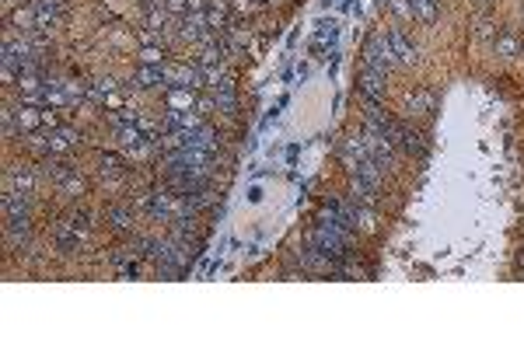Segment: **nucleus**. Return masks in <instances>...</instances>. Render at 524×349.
Returning a JSON list of instances; mask_svg holds the SVG:
<instances>
[{
	"label": "nucleus",
	"mask_w": 524,
	"mask_h": 349,
	"mask_svg": "<svg viewBox=\"0 0 524 349\" xmlns=\"http://www.w3.org/2000/svg\"><path fill=\"white\" fill-rule=\"evenodd\" d=\"M304 241L311 245V248H319L325 259H332V262H343L346 255H353L350 248H353V238H346V235H339L336 227H329V223H314V227H308V235H304Z\"/></svg>",
	"instance_id": "f257e3e1"
},
{
	"label": "nucleus",
	"mask_w": 524,
	"mask_h": 349,
	"mask_svg": "<svg viewBox=\"0 0 524 349\" xmlns=\"http://www.w3.org/2000/svg\"><path fill=\"white\" fill-rule=\"evenodd\" d=\"M360 60H363V70H374V74H385V77L399 67V56H395V49L388 46V39H385V35L367 39Z\"/></svg>",
	"instance_id": "f03ea898"
},
{
	"label": "nucleus",
	"mask_w": 524,
	"mask_h": 349,
	"mask_svg": "<svg viewBox=\"0 0 524 349\" xmlns=\"http://www.w3.org/2000/svg\"><path fill=\"white\" fill-rule=\"evenodd\" d=\"M363 143H367V157H371L378 168H392V164H395L399 147H395L388 137H381V133H374V130H363Z\"/></svg>",
	"instance_id": "7ed1b4c3"
},
{
	"label": "nucleus",
	"mask_w": 524,
	"mask_h": 349,
	"mask_svg": "<svg viewBox=\"0 0 524 349\" xmlns=\"http://www.w3.org/2000/svg\"><path fill=\"white\" fill-rule=\"evenodd\" d=\"M4 241H8L11 252L28 248V241H32V213L28 217H4Z\"/></svg>",
	"instance_id": "20e7f679"
},
{
	"label": "nucleus",
	"mask_w": 524,
	"mask_h": 349,
	"mask_svg": "<svg viewBox=\"0 0 524 349\" xmlns=\"http://www.w3.org/2000/svg\"><path fill=\"white\" fill-rule=\"evenodd\" d=\"M179 137H182L185 147H199V150H210V154L221 150V133L206 123H199L196 130H179Z\"/></svg>",
	"instance_id": "39448f33"
},
{
	"label": "nucleus",
	"mask_w": 524,
	"mask_h": 349,
	"mask_svg": "<svg viewBox=\"0 0 524 349\" xmlns=\"http://www.w3.org/2000/svg\"><path fill=\"white\" fill-rule=\"evenodd\" d=\"M392 143H395L399 150L412 154V157H423V154H427V137L419 133V130H412V126H405V123H399V130H395Z\"/></svg>",
	"instance_id": "423d86ee"
},
{
	"label": "nucleus",
	"mask_w": 524,
	"mask_h": 349,
	"mask_svg": "<svg viewBox=\"0 0 524 349\" xmlns=\"http://www.w3.org/2000/svg\"><path fill=\"white\" fill-rule=\"evenodd\" d=\"M35 11H39V32L57 28L67 14V0H32Z\"/></svg>",
	"instance_id": "0eeeda50"
},
{
	"label": "nucleus",
	"mask_w": 524,
	"mask_h": 349,
	"mask_svg": "<svg viewBox=\"0 0 524 349\" xmlns=\"http://www.w3.org/2000/svg\"><path fill=\"white\" fill-rule=\"evenodd\" d=\"M385 39H388V46L395 49L399 63H405V67H409V63H419V46H416V42H409L402 28H388V32H385Z\"/></svg>",
	"instance_id": "6e6552de"
},
{
	"label": "nucleus",
	"mask_w": 524,
	"mask_h": 349,
	"mask_svg": "<svg viewBox=\"0 0 524 349\" xmlns=\"http://www.w3.org/2000/svg\"><path fill=\"white\" fill-rule=\"evenodd\" d=\"M0 210L4 217H28L35 210L32 192H18V189H4V199H0Z\"/></svg>",
	"instance_id": "1a4fd4ad"
},
{
	"label": "nucleus",
	"mask_w": 524,
	"mask_h": 349,
	"mask_svg": "<svg viewBox=\"0 0 524 349\" xmlns=\"http://www.w3.org/2000/svg\"><path fill=\"white\" fill-rule=\"evenodd\" d=\"M46 143H49V157H52V154H63L70 147H81V133L74 126H57V130H49Z\"/></svg>",
	"instance_id": "9d476101"
},
{
	"label": "nucleus",
	"mask_w": 524,
	"mask_h": 349,
	"mask_svg": "<svg viewBox=\"0 0 524 349\" xmlns=\"http://www.w3.org/2000/svg\"><path fill=\"white\" fill-rule=\"evenodd\" d=\"M356 88H360V94H363V98H371V101H385V94H388L385 74H374V70H360Z\"/></svg>",
	"instance_id": "9b49d317"
},
{
	"label": "nucleus",
	"mask_w": 524,
	"mask_h": 349,
	"mask_svg": "<svg viewBox=\"0 0 524 349\" xmlns=\"http://www.w3.org/2000/svg\"><path fill=\"white\" fill-rule=\"evenodd\" d=\"M346 168H350V179H360V182H367V186L381 189V171H385V168H378L371 157H363V161H353V164H346Z\"/></svg>",
	"instance_id": "f8f14e48"
},
{
	"label": "nucleus",
	"mask_w": 524,
	"mask_h": 349,
	"mask_svg": "<svg viewBox=\"0 0 524 349\" xmlns=\"http://www.w3.org/2000/svg\"><path fill=\"white\" fill-rule=\"evenodd\" d=\"M130 84H133V88H161V84L168 88V74H165V63H161V67H147V63H143V67L133 74V81H130Z\"/></svg>",
	"instance_id": "ddd939ff"
},
{
	"label": "nucleus",
	"mask_w": 524,
	"mask_h": 349,
	"mask_svg": "<svg viewBox=\"0 0 524 349\" xmlns=\"http://www.w3.org/2000/svg\"><path fill=\"white\" fill-rule=\"evenodd\" d=\"M4 189L32 192V189H35V174H32L28 168H8V174H4Z\"/></svg>",
	"instance_id": "4468645a"
},
{
	"label": "nucleus",
	"mask_w": 524,
	"mask_h": 349,
	"mask_svg": "<svg viewBox=\"0 0 524 349\" xmlns=\"http://www.w3.org/2000/svg\"><path fill=\"white\" fill-rule=\"evenodd\" d=\"M228 11H231L228 0H210L206 11H203V18H206V25H210V28L224 32V28H228Z\"/></svg>",
	"instance_id": "2eb2a0df"
},
{
	"label": "nucleus",
	"mask_w": 524,
	"mask_h": 349,
	"mask_svg": "<svg viewBox=\"0 0 524 349\" xmlns=\"http://www.w3.org/2000/svg\"><path fill=\"white\" fill-rule=\"evenodd\" d=\"M11 25H14V28H21V32H32V28H39V11H35V4L14 8V11H11Z\"/></svg>",
	"instance_id": "dca6fc26"
},
{
	"label": "nucleus",
	"mask_w": 524,
	"mask_h": 349,
	"mask_svg": "<svg viewBox=\"0 0 524 349\" xmlns=\"http://www.w3.org/2000/svg\"><path fill=\"white\" fill-rule=\"evenodd\" d=\"M224 56H228V42H217V46L199 49L196 63H199V67H224Z\"/></svg>",
	"instance_id": "f3484780"
},
{
	"label": "nucleus",
	"mask_w": 524,
	"mask_h": 349,
	"mask_svg": "<svg viewBox=\"0 0 524 349\" xmlns=\"http://www.w3.org/2000/svg\"><path fill=\"white\" fill-rule=\"evenodd\" d=\"M123 161L116 157V154H101V161H98V174H101V179L105 182H119L123 179Z\"/></svg>",
	"instance_id": "a211bd4d"
},
{
	"label": "nucleus",
	"mask_w": 524,
	"mask_h": 349,
	"mask_svg": "<svg viewBox=\"0 0 524 349\" xmlns=\"http://www.w3.org/2000/svg\"><path fill=\"white\" fill-rule=\"evenodd\" d=\"M14 115H18V130L21 133H32V130L42 126V108H35V105H21Z\"/></svg>",
	"instance_id": "6ab92c4d"
},
{
	"label": "nucleus",
	"mask_w": 524,
	"mask_h": 349,
	"mask_svg": "<svg viewBox=\"0 0 524 349\" xmlns=\"http://www.w3.org/2000/svg\"><path fill=\"white\" fill-rule=\"evenodd\" d=\"M105 217H109V223L119 230V235H130V230H133V210L130 206H109V213H105Z\"/></svg>",
	"instance_id": "aec40b11"
},
{
	"label": "nucleus",
	"mask_w": 524,
	"mask_h": 349,
	"mask_svg": "<svg viewBox=\"0 0 524 349\" xmlns=\"http://www.w3.org/2000/svg\"><path fill=\"white\" fill-rule=\"evenodd\" d=\"M339 154H343V161H346V164L363 161V157H367V143H363V137H350V140L339 147Z\"/></svg>",
	"instance_id": "412c9836"
},
{
	"label": "nucleus",
	"mask_w": 524,
	"mask_h": 349,
	"mask_svg": "<svg viewBox=\"0 0 524 349\" xmlns=\"http://www.w3.org/2000/svg\"><path fill=\"white\" fill-rule=\"evenodd\" d=\"M168 108H196V91H189V88H168Z\"/></svg>",
	"instance_id": "4be33fe9"
},
{
	"label": "nucleus",
	"mask_w": 524,
	"mask_h": 349,
	"mask_svg": "<svg viewBox=\"0 0 524 349\" xmlns=\"http://www.w3.org/2000/svg\"><path fill=\"white\" fill-rule=\"evenodd\" d=\"M116 137H119V143H123L126 150H137V147L147 140V137H143V130H140L137 123H133V126H123V130H116Z\"/></svg>",
	"instance_id": "5701e85b"
},
{
	"label": "nucleus",
	"mask_w": 524,
	"mask_h": 349,
	"mask_svg": "<svg viewBox=\"0 0 524 349\" xmlns=\"http://www.w3.org/2000/svg\"><path fill=\"white\" fill-rule=\"evenodd\" d=\"M412 4V14L419 18V21H437V0H409Z\"/></svg>",
	"instance_id": "b1692460"
},
{
	"label": "nucleus",
	"mask_w": 524,
	"mask_h": 349,
	"mask_svg": "<svg viewBox=\"0 0 524 349\" xmlns=\"http://www.w3.org/2000/svg\"><path fill=\"white\" fill-rule=\"evenodd\" d=\"M493 49H496V56H514V52L521 49V42L514 39V32H500V35L493 39Z\"/></svg>",
	"instance_id": "393cba45"
},
{
	"label": "nucleus",
	"mask_w": 524,
	"mask_h": 349,
	"mask_svg": "<svg viewBox=\"0 0 524 349\" xmlns=\"http://www.w3.org/2000/svg\"><path fill=\"white\" fill-rule=\"evenodd\" d=\"M42 168H46V174H49V179H52V182H60V186H63V182L70 179V174H74V171H70V164H63V161H52V157H49Z\"/></svg>",
	"instance_id": "a878e982"
},
{
	"label": "nucleus",
	"mask_w": 524,
	"mask_h": 349,
	"mask_svg": "<svg viewBox=\"0 0 524 349\" xmlns=\"http://www.w3.org/2000/svg\"><path fill=\"white\" fill-rule=\"evenodd\" d=\"M214 101H217V112L238 115V94L234 91H214Z\"/></svg>",
	"instance_id": "bb28decb"
},
{
	"label": "nucleus",
	"mask_w": 524,
	"mask_h": 349,
	"mask_svg": "<svg viewBox=\"0 0 524 349\" xmlns=\"http://www.w3.org/2000/svg\"><path fill=\"white\" fill-rule=\"evenodd\" d=\"M356 230H363V235H374L378 230V220H374L371 206H356Z\"/></svg>",
	"instance_id": "cd10ccee"
},
{
	"label": "nucleus",
	"mask_w": 524,
	"mask_h": 349,
	"mask_svg": "<svg viewBox=\"0 0 524 349\" xmlns=\"http://www.w3.org/2000/svg\"><path fill=\"white\" fill-rule=\"evenodd\" d=\"M140 63L161 67V63H165V46H143V49H140Z\"/></svg>",
	"instance_id": "c85d7f7f"
},
{
	"label": "nucleus",
	"mask_w": 524,
	"mask_h": 349,
	"mask_svg": "<svg viewBox=\"0 0 524 349\" xmlns=\"http://www.w3.org/2000/svg\"><path fill=\"white\" fill-rule=\"evenodd\" d=\"M88 88L91 84H84V81H63V91H67V98H70V105H77V101H84L88 98Z\"/></svg>",
	"instance_id": "c756f323"
},
{
	"label": "nucleus",
	"mask_w": 524,
	"mask_h": 349,
	"mask_svg": "<svg viewBox=\"0 0 524 349\" xmlns=\"http://www.w3.org/2000/svg\"><path fill=\"white\" fill-rule=\"evenodd\" d=\"M430 108H434V94H427V91H416L409 98V112H430Z\"/></svg>",
	"instance_id": "7c9ffc66"
},
{
	"label": "nucleus",
	"mask_w": 524,
	"mask_h": 349,
	"mask_svg": "<svg viewBox=\"0 0 524 349\" xmlns=\"http://www.w3.org/2000/svg\"><path fill=\"white\" fill-rule=\"evenodd\" d=\"M67 220L74 223L77 235H84V238H88V213H84V210H70V213H67Z\"/></svg>",
	"instance_id": "2f4dec72"
},
{
	"label": "nucleus",
	"mask_w": 524,
	"mask_h": 349,
	"mask_svg": "<svg viewBox=\"0 0 524 349\" xmlns=\"http://www.w3.org/2000/svg\"><path fill=\"white\" fill-rule=\"evenodd\" d=\"M228 4H231V11H238V14H252L255 8H262L259 0H228Z\"/></svg>",
	"instance_id": "473e14b6"
},
{
	"label": "nucleus",
	"mask_w": 524,
	"mask_h": 349,
	"mask_svg": "<svg viewBox=\"0 0 524 349\" xmlns=\"http://www.w3.org/2000/svg\"><path fill=\"white\" fill-rule=\"evenodd\" d=\"M63 192L67 196H81L84 192V179H81V174H70V179L63 182Z\"/></svg>",
	"instance_id": "72a5a7b5"
},
{
	"label": "nucleus",
	"mask_w": 524,
	"mask_h": 349,
	"mask_svg": "<svg viewBox=\"0 0 524 349\" xmlns=\"http://www.w3.org/2000/svg\"><path fill=\"white\" fill-rule=\"evenodd\" d=\"M388 4H392V11H395L399 18H416V14H412V4H409V0H388Z\"/></svg>",
	"instance_id": "f704fd0d"
},
{
	"label": "nucleus",
	"mask_w": 524,
	"mask_h": 349,
	"mask_svg": "<svg viewBox=\"0 0 524 349\" xmlns=\"http://www.w3.org/2000/svg\"><path fill=\"white\" fill-rule=\"evenodd\" d=\"M476 35H479V39H496L500 32H493V21H486V18H483V21L476 25Z\"/></svg>",
	"instance_id": "c9c22d12"
},
{
	"label": "nucleus",
	"mask_w": 524,
	"mask_h": 349,
	"mask_svg": "<svg viewBox=\"0 0 524 349\" xmlns=\"http://www.w3.org/2000/svg\"><path fill=\"white\" fill-rule=\"evenodd\" d=\"M336 35V25L329 21V25H319V42H325V39H332Z\"/></svg>",
	"instance_id": "e433bc0d"
},
{
	"label": "nucleus",
	"mask_w": 524,
	"mask_h": 349,
	"mask_svg": "<svg viewBox=\"0 0 524 349\" xmlns=\"http://www.w3.org/2000/svg\"><path fill=\"white\" fill-rule=\"evenodd\" d=\"M259 4H273V0H259Z\"/></svg>",
	"instance_id": "4c0bfd02"
},
{
	"label": "nucleus",
	"mask_w": 524,
	"mask_h": 349,
	"mask_svg": "<svg viewBox=\"0 0 524 349\" xmlns=\"http://www.w3.org/2000/svg\"><path fill=\"white\" fill-rule=\"evenodd\" d=\"M8 4H11V0H8Z\"/></svg>",
	"instance_id": "58836bf2"
}]
</instances>
